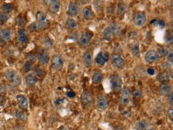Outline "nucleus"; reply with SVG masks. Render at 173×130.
Segmentation results:
<instances>
[{
	"mask_svg": "<svg viewBox=\"0 0 173 130\" xmlns=\"http://www.w3.org/2000/svg\"><path fill=\"white\" fill-rule=\"evenodd\" d=\"M5 77L14 86H19L22 83V78L20 75L13 69H7L5 72Z\"/></svg>",
	"mask_w": 173,
	"mask_h": 130,
	"instance_id": "nucleus-1",
	"label": "nucleus"
},
{
	"mask_svg": "<svg viewBox=\"0 0 173 130\" xmlns=\"http://www.w3.org/2000/svg\"><path fill=\"white\" fill-rule=\"evenodd\" d=\"M37 19H38L37 24H36L37 30H39V31H44V30H46V29H47V28L49 27V20H48L46 16L43 13H41V12L39 11L38 14H37Z\"/></svg>",
	"mask_w": 173,
	"mask_h": 130,
	"instance_id": "nucleus-2",
	"label": "nucleus"
},
{
	"mask_svg": "<svg viewBox=\"0 0 173 130\" xmlns=\"http://www.w3.org/2000/svg\"><path fill=\"white\" fill-rule=\"evenodd\" d=\"M110 83H111V87L114 93H119L121 90V86H122V82H121V77L117 74H113L110 78Z\"/></svg>",
	"mask_w": 173,
	"mask_h": 130,
	"instance_id": "nucleus-3",
	"label": "nucleus"
},
{
	"mask_svg": "<svg viewBox=\"0 0 173 130\" xmlns=\"http://www.w3.org/2000/svg\"><path fill=\"white\" fill-rule=\"evenodd\" d=\"M133 22H134L135 25L138 27L143 26L147 22V17L145 14L142 11H138L137 13H135L134 16H133Z\"/></svg>",
	"mask_w": 173,
	"mask_h": 130,
	"instance_id": "nucleus-4",
	"label": "nucleus"
},
{
	"mask_svg": "<svg viewBox=\"0 0 173 130\" xmlns=\"http://www.w3.org/2000/svg\"><path fill=\"white\" fill-rule=\"evenodd\" d=\"M160 58L159 54L156 50H148L144 55V59L148 63H153L155 61H158Z\"/></svg>",
	"mask_w": 173,
	"mask_h": 130,
	"instance_id": "nucleus-5",
	"label": "nucleus"
},
{
	"mask_svg": "<svg viewBox=\"0 0 173 130\" xmlns=\"http://www.w3.org/2000/svg\"><path fill=\"white\" fill-rule=\"evenodd\" d=\"M63 60L60 55H54L52 57V60H51V66H52L53 69L55 70H60L62 69L63 66Z\"/></svg>",
	"mask_w": 173,
	"mask_h": 130,
	"instance_id": "nucleus-6",
	"label": "nucleus"
},
{
	"mask_svg": "<svg viewBox=\"0 0 173 130\" xmlns=\"http://www.w3.org/2000/svg\"><path fill=\"white\" fill-rule=\"evenodd\" d=\"M112 64L116 67L121 69L124 66V60L119 54H113L112 55Z\"/></svg>",
	"mask_w": 173,
	"mask_h": 130,
	"instance_id": "nucleus-7",
	"label": "nucleus"
},
{
	"mask_svg": "<svg viewBox=\"0 0 173 130\" xmlns=\"http://www.w3.org/2000/svg\"><path fill=\"white\" fill-rule=\"evenodd\" d=\"M81 100L82 105L85 107H89L90 105H92L93 102H94L92 95L87 91L83 92V94H81Z\"/></svg>",
	"mask_w": 173,
	"mask_h": 130,
	"instance_id": "nucleus-8",
	"label": "nucleus"
},
{
	"mask_svg": "<svg viewBox=\"0 0 173 130\" xmlns=\"http://www.w3.org/2000/svg\"><path fill=\"white\" fill-rule=\"evenodd\" d=\"M11 31L10 29L5 28L0 31V43L5 44L11 40Z\"/></svg>",
	"mask_w": 173,
	"mask_h": 130,
	"instance_id": "nucleus-9",
	"label": "nucleus"
},
{
	"mask_svg": "<svg viewBox=\"0 0 173 130\" xmlns=\"http://www.w3.org/2000/svg\"><path fill=\"white\" fill-rule=\"evenodd\" d=\"M80 5L77 3H70L68 7L67 14L70 17L77 16L79 14Z\"/></svg>",
	"mask_w": 173,
	"mask_h": 130,
	"instance_id": "nucleus-10",
	"label": "nucleus"
},
{
	"mask_svg": "<svg viewBox=\"0 0 173 130\" xmlns=\"http://www.w3.org/2000/svg\"><path fill=\"white\" fill-rule=\"evenodd\" d=\"M61 7L60 0H49V10L51 13L56 14L58 13Z\"/></svg>",
	"mask_w": 173,
	"mask_h": 130,
	"instance_id": "nucleus-11",
	"label": "nucleus"
},
{
	"mask_svg": "<svg viewBox=\"0 0 173 130\" xmlns=\"http://www.w3.org/2000/svg\"><path fill=\"white\" fill-rule=\"evenodd\" d=\"M18 40L22 45L26 44L29 42L27 33L25 29H20L19 31H18Z\"/></svg>",
	"mask_w": 173,
	"mask_h": 130,
	"instance_id": "nucleus-12",
	"label": "nucleus"
},
{
	"mask_svg": "<svg viewBox=\"0 0 173 130\" xmlns=\"http://www.w3.org/2000/svg\"><path fill=\"white\" fill-rule=\"evenodd\" d=\"M108 59H109V54L108 53H99L97 55L96 59H95V61H96V63L99 66H104V63L108 61Z\"/></svg>",
	"mask_w": 173,
	"mask_h": 130,
	"instance_id": "nucleus-13",
	"label": "nucleus"
},
{
	"mask_svg": "<svg viewBox=\"0 0 173 130\" xmlns=\"http://www.w3.org/2000/svg\"><path fill=\"white\" fill-rule=\"evenodd\" d=\"M82 16L85 20H92L94 18V13L90 6H85L82 10Z\"/></svg>",
	"mask_w": 173,
	"mask_h": 130,
	"instance_id": "nucleus-14",
	"label": "nucleus"
},
{
	"mask_svg": "<svg viewBox=\"0 0 173 130\" xmlns=\"http://www.w3.org/2000/svg\"><path fill=\"white\" fill-rule=\"evenodd\" d=\"M91 39V34L88 32L83 33L79 39V44L81 46H86L89 43Z\"/></svg>",
	"mask_w": 173,
	"mask_h": 130,
	"instance_id": "nucleus-15",
	"label": "nucleus"
},
{
	"mask_svg": "<svg viewBox=\"0 0 173 130\" xmlns=\"http://www.w3.org/2000/svg\"><path fill=\"white\" fill-rule=\"evenodd\" d=\"M38 58H39V61H40L42 65H46V64L48 63V61H49V59L48 54H47V52L44 50V49H41V50H39Z\"/></svg>",
	"mask_w": 173,
	"mask_h": 130,
	"instance_id": "nucleus-16",
	"label": "nucleus"
},
{
	"mask_svg": "<svg viewBox=\"0 0 173 130\" xmlns=\"http://www.w3.org/2000/svg\"><path fill=\"white\" fill-rule=\"evenodd\" d=\"M83 63L85 67H90L93 63V55L89 51H87L83 55Z\"/></svg>",
	"mask_w": 173,
	"mask_h": 130,
	"instance_id": "nucleus-17",
	"label": "nucleus"
},
{
	"mask_svg": "<svg viewBox=\"0 0 173 130\" xmlns=\"http://www.w3.org/2000/svg\"><path fill=\"white\" fill-rule=\"evenodd\" d=\"M130 100V92H129V89H124L122 94H121V103L123 105H126L129 102Z\"/></svg>",
	"mask_w": 173,
	"mask_h": 130,
	"instance_id": "nucleus-18",
	"label": "nucleus"
},
{
	"mask_svg": "<svg viewBox=\"0 0 173 130\" xmlns=\"http://www.w3.org/2000/svg\"><path fill=\"white\" fill-rule=\"evenodd\" d=\"M17 101L19 102L20 108L22 109H27L28 101L24 95H18L17 96Z\"/></svg>",
	"mask_w": 173,
	"mask_h": 130,
	"instance_id": "nucleus-19",
	"label": "nucleus"
},
{
	"mask_svg": "<svg viewBox=\"0 0 173 130\" xmlns=\"http://www.w3.org/2000/svg\"><path fill=\"white\" fill-rule=\"evenodd\" d=\"M37 82V78L34 74H28L26 77V83L28 86H34Z\"/></svg>",
	"mask_w": 173,
	"mask_h": 130,
	"instance_id": "nucleus-20",
	"label": "nucleus"
},
{
	"mask_svg": "<svg viewBox=\"0 0 173 130\" xmlns=\"http://www.w3.org/2000/svg\"><path fill=\"white\" fill-rule=\"evenodd\" d=\"M77 26V22H76V20L74 19H72V18H69L68 19L66 20V29H68L69 31H74L75 30Z\"/></svg>",
	"mask_w": 173,
	"mask_h": 130,
	"instance_id": "nucleus-21",
	"label": "nucleus"
},
{
	"mask_svg": "<svg viewBox=\"0 0 173 130\" xmlns=\"http://www.w3.org/2000/svg\"><path fill=\"white\" fill-rule=\"evenodd\" d=\"M108 105H109L108 100L106 97H104L99 98L98 101H97V106L100 109H105L108 107Z\"/></svg>",
	"mask_w": 173,
	"mask_h": 130,
	"instance_id": "nucleus-22",
	"label": "nucleus"
},
{
	"mask_svg": "<svg viewBox=\"0 0 173 130\" xmlns=\"http://www.w3.org/2000/svg\"><path fill=\"white\" fill-rule=\"evenodd\" d=\"M103 79V74L101 71H95L92 77V81L94 84H99L102 82Z\"/></svg>",
	"mask_w": 173,
	"mask_h": 130,
	"instance_id": "nucleus-23",
	"label": "nucleus"
},
{
	"mask_svg": "<svg viewBox=\"0 0 173 130\" xmlns=\"http://www.w3.org/2000/svg\"><path fill=\"white\" fill-rule=\"evenodd\" d=\"M102 34H103V39L104 40H106V41H111L112 40L113 34L110 26H108V27L105 28L104 31H103V33Z\"/></svg>",
	"mask_w": 173,
	"mask_h": 130,
	"instance_id": "nucleus-24",
	"label": "nucleus"
},
{
	"mask_svg": "<svg viewBox=\"0 0 173 130\" xmlns=\"http://www.w3.org/2000/svg\"><path fill=\"white\" fill-rule=\"evenodd\" d=\"M159 94L161 95H167L171 92V86L167 83H163L160 85L159 88Z\"/></svg>",
	"mask_w": 173,
	"mask_h": 130,
	"instance_id": "nucleus-25",
	"label": "nucleus"
},
{
	"mask_svg": "<svg viewBox=\"0 0 173 130\" xmlns=\"http://www.w3.org/2000/svg\"><path fill=\"white\" fill-rule=\"evenodd\" d=\"M110 28H111V30L113 31V35H116L117 37H120L121 35V30L120 26H119L116 22H112L111 24H110Z\"/></svg>",
	"mask_w": 173,
	"mask_h": 130,
	"instance_id": "nucleus-26",
	"label": "nucleus"
},
{
	"mask_svg": "<svg viewBox=\"0 0 173 130\" xmlns=\"http://www.w3.org/2000/svg\"><path fill=\"white\" fill-rule=\"evenodd\" d=\"M130 49H131V52H132V55L135 56V57H140V46H139L138 42H133V43L131 45Z\"/></svg>",
	"mask_w": 173,
	"mask_h": 130,
	"instance_id": "nucleus-27",
	"label": "nucleus"
},
{
	"mask_svg": "<svg viewBox=\"0 0 173 130\" xmlns=\"http://www.w3.org/2000/svg\"><path fill=\"white\" fill-rule=\"evenodd\" d=\"M157 80L159 81V82H161L162 84L167 83V82H168L169 80H170V76H169V74H168V73H160V74L158 75V77H157Z\"/></svg>",
	"mask_w": 173,
	"mask_h": 130,
	"instance_id": "nucleus-28",
	"label": "nucleus"
},
{
	"mask_svg": "<svg viewBox=\"0 0 173 130\" xmlns=\"http://www.w3.org/2000/svg\"><path fill=\"white\" fill-rule=\"evenodd\" d=\"M126 5L124 3H119L118 6H117V16L120 17V18H122L125 14V12H126Z\"/></svg>",
	"mask_w": 173,
	"mask_h": 130,
	"instance_id": "nucleus-29",
	"label": "nucleus"
},
{
	"mask_svg": "<svg viewBox=\"0 0 173 130\" xmlns=\"http://www.w3.org/2000/svg\"><path fill=\"white\" fill-rule=\"evenodd\" d=\"M13 9H14V6L11 3H5L1 6V10L3 13H6V14L10 13L11 11H13Z\"/></svg>",
	"mask_w": 173,
	"mask_h": 130,
	"instance_id": "nucleus-30",
	"label": "nucleus"
},
{
	"mask_svg": "<svg viewBox=\"0 0 173 130\" xmlns=\"http://www.w3.org/2000/svg\"><path fill=\"white\" fill-rule=\"evenodd\" d=\"M94 6L97 12H101L103 10V2H102V0H96L94 3Z\"/></svg>",
	"mask_w": 173,
	"mask_h": 130,
	"instance_id": "nucleus-31",
	"label": "nucleus"
},
{
	"mask_svg": "<svg viewBox=\"0 0 173 130\" xmlns=\"http://www.w3.org/2000/svg\"><path fill=\"white\" fill-rule=\"evenodd\" d=\"M150 23H151L152 25H154V26H159V28H164V26H165L164 22L163 20H159V19L152 20L151 22H150Z\"/></svg>",
	"mask_w": 173,
	"mask_h": 130,
	"instance_id": "nucleus-32",
	"label": "nucleus"
},
{
	"mask_svg": "<svg viewBox=\"0 0 173 130\" xmlns=\"http://www.w3.org/2000/svg\"><path fill=\"white\" fill-rule=\"evenodd\" d=\"M137 128L138 130H145L147 128V123L144 120H140L137 123Z\"/></svg>",
	"mask_w": 173,
	"mask_h": 130,
	"instance_id": "nucleus-33",
	"label": "nucleus"
},
{
	"mask_svg": "<svg viewBox=\"0 0 173 130\" xmlns=\"http://www.w3.org/2000/svg\"><path fill=\"white\" fill-rule=\"evenodd\" d=\"M14 115H15V116H16L17 118H19V119L21 120V121H26V114L19 110L15 111V112H14Z\"/></svg>",
	"mask_w": 173,
	"mask_h": 130,
	"instance_id": "nucleus-34",
	"label": "nucleus"
},
{
	"mask_svg": "<svg viewBox=\"0 0 173 130\" xmlns=\"http://www.w3.org/2000/svg\"><path fill=\"white\" fill-rule=\"evenodd\" d=\"M157 52H158L159 56H161V57H166V56L168 54L169 51H168V49L165 48V47H160L159 49V50H157Z\"/></svg>",
	"mask_w": 173,
	"mask_h": 130,
	"instance_id": "nucleus-35",
	"label": "nucleus"
},
{
	"mask_svg": "<svg viewBox=\"0 0 173 130\" xmlns=\"http://www.w3.org/2000/svg\"><path fill=\"white\" fill-rule=\"evenodd\" d=\"M26 59H27L28 61H30V63H35L36 61H37V57H36V55L34 54H33V53H30V54H29L27 55V57H26Z\"/></svg>",
	"mask_w": 173,
	"mask_h": 130,
	"instance_id": "nucleus-36",
	"label": "nucleus"
},
{
	"mask_svg": "<svg viewBox=\"0 0 173 130\" xmlns=\"http://www.w3.org/2000/svg\"><path fill=\"white\" fill-rule=\"evenodd\" d=\"M16 22H17V25L21 27L22 26H24L25 23H26V19H25L22 16H19L16 19Z\"/></svg>",
	"mask_w": 173,
	"mask_h": 130,
	"instance_id": "nucleus-37",
	"label": "nucleus"
},
{
	"mask_svg": "<svg viewBox=\"0 0 173 130\" xmlns=\"http://www.w3.org/2000/svg\"><path fill=\"white\" fill-rule=\"evenodd\" d=\"M9 17L7 15V14H6V13H0V22L1 23H6V22H7V20H8Z\"/></svg>",
	"mask_w": 173,
	"mask_h": 130,
	"instance_id": "nucleus-38",
	"label": "nucleus"
},
{
	"mask_svg": "<svg viewBox=\"0 0 173 130\" xmlns=\"http://www.w3.org/2000/svg\"><path fill=\"white\" fill-rule=\"evenodd\" d=\"M24 69L26 72H29L32 69V63H30V61H26L24 64Z\"/></svg>",
	"mask_w": 173,
	"mask_h": 130,
	"instance_id": "nucleus-39",
	"label": "nucleus"
},
{
	"mask_svg": "<svg viewBox=\"0 0 173 130\" xmlns=\"http://www.w3.org/2000/svg\"><path fill=\"white\" fill-rule=\"evenodd\" d=\"M167 58H168V62L172 64L173 62V54L172 52L168 53V54L167 55Z\"/></svg>",
	"mask_w": 173,
	"mask_h": 130,
	"instance_id": "nucleus-40",
	"label": "nucleus"
},
{
	"mask_svg": "<svg viewBox=\"0 0 173 130\" xmlns=\"http://www.w3.org/2000/svg\"><path fill=\"white\" fill-rule=\"evenodd\" d=\"M168 117L170 118L171 121H172V119H173V109H172V107H171L170 109H168Z\"/></svg>",
	"mask_w": 173,
	"mask_h": 130,
	"instance_id": "nucleus-41",
	"label": "nucleus"
},
{
	"mask_svg": "<svg viewBox=\"0 0 173 130\" xmlns=\"http://www.w3.org/2000/svg\"><path fill=\"white\" fill-rule=\"evenodd\" d=\"M35 72H36V74L38 75L39 77H40L41 78V76H42V70H41V68H39V67H37L35 69Z\"/></svg>",
	"mask_w": 173,
	"mask_h": 130,
	"instance_id": "nucleus-42",
	"label": "nucleus"
},
{
	"mask_svg": "<svg viewBox=\"0 0 173 130\" xmlns=\"http://www.w3.org/2000/svg\"><path fill=\"white\" fill-rule=\"evenodd\" d=\"M171 66H172V64L169 63V62H164V63L162 64V66H161V67L162 68H164V69H169V68H171Z\"/></svg>",
	"mask_w": 173,
	"mask_h": 130,
	"instance_id": "nucleus-43",
	"label": "nucleus"
},
{
	"mask_svg": "<svg viewBox=\"0 0 173 130\" xmlns=\"http://www.w3.org/2000/svg\"><path fill=\"white\" fill-rule=\"evenodd\" d=\"M133 96H134L135 97H137V98H139V97H141V92L140 91V90H135L134 92H133Z\"/></svg>",
	"mask_w": 173,
	"mask_h": 130,
	"instance_id": "nucleus-44",
	"label": "nucleus"
},
{
	"mask_svg": "<svg viewBox=\"0 0 173 130\" xmlns=\"http://www.w3.org/2000/svg\"><path fill=\"white\" fill-rule=\"evenodd\" d=\"M168 101H169V102H170L171 105H172L173 103V93L172 91L168 94Z\"/></svg>",
	"mask_w": 173,
	"mask_h": 130,
	"instance_id": "nucleus-45",
	"label": "nucleus"
},
{
	"mask_svg": "<svg viewBox=\"0 0 173 130\" xmlns=\"http://www.w3.org/2000/svg\"><path fill=\"white\" fill-rule=\"evenodd\" d=\"M147 72H148V74L149 75H154L155 74V69H152V68H149L147 70Z\"/></svg>",
	"mask_w": 173,
	"mask_h": 130,
	"instance_id": "nucleus-46",
	"label": "nucleus"
},
{
	"mask_svg": "<svg viewBox=\"0 0 173 130\" xmlns=\"http://www.w3.org/2000/svg\"><path fill=\"white\" fill-rule=\"evenodd\" d=\"M166 40H167V42L168 43H172V35H171L170 38H169V36H168V34H167V39H166Z\"/></svg>",
	"mask_w": 173,
	"mask_h": 130,
	"instance_id": "nucleus-47",
	"label": "nucleus"
},
{
	"mask_svg": "<svg viewBox=\"0 0 173 130\" xmlns=\"http://www.w3.org/2000/svg\"><path fill=\"white\" fill-rule=\"evenodd\" d=\"M5 94V88L3 87L1 84H0V94L3 95V94Z\"/></svg>",
	"mask_w": 173,
	"mask_h": 130,
	"instance_id": "nucleus-48",
	"label": "nucleus"
},
{
	"mask_svg": "<svg viewBox=\"0 0 173 130\" xmlns=\"http://www.w3.org/2000/svg\"><path fill=\"white\" fill-rule=\"evenodd\" d=\"M30 29L31 31H36L37 30V26H36L35 23H33V24H31L30 26Z\"/></svg>",
	"mask_w": 173,
	"mask_h": 130,
	"instance_id": "nucleus-49",
	"label": "nucleus"
},
{
	"mask_svg": "<svg viewBox=\"0 0 173 130\" xmlns=\"http://www.w3.org/2000/svg\"><path fill=\"white\" fill-rule=\"evenodd\" d=\"M67 96L69 97H70V98H73V97L75 96V94H74V92H68V93H67Z\"/></svg>",
	"mask_w": 173,
	"mask_h": 130,
	"instance_id": "nucleus-50",
	"label": "nucleus"
},
{
	"mask_svg": "<svg viewBox=\"0 0 173 130\" xmlns=\"http://www.w3.org/2000/svg\"><path fill=\"white\" fill-rule=\"evenodd\" d=\"M80 2L81 3H88L89 2V0H80Z\"/></svg>",
	"mask_w": 173,
	"mask_h": 130,
	"instance_id": "nucleus-51",
	"label": "nucleus"
},
{
	"mask_svg": "<svg viewBox=\"0 0 173 130\" xmlns=\"http://www.w3.org/2000/svg\"><path fill=\"white\" fill-rule=\"evenodd\" d=\"M49 0H41V2H42V3L43 4H45V5H46L47 3H48V2H49Z\"/></svg>",
	"mask_w": 173,
	"mask_h": 130,
	"instance_id": "nucleus-52",
	"label": "nucleus"
},
{
	"mask_svg": "<svg viewBox=\"0 0 173 130\" xmlns=\"http://www.w3.org/2000/svg\"><path fill=\"white\" fill-rule=\"evenodd\" d=\"M149 130H155V129H149Z\"/></svg>",
	"mask_w": 173,
	"mask_h": 130,
	"instance_id": "nucleus-53",
	"label": "nucleus"
}]
</instances>
